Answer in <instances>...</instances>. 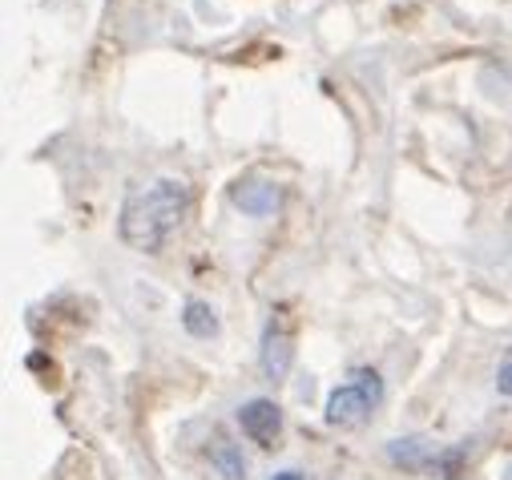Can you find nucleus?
<instances>
[{
	"label": "nucleus",
	"mask_w": 512,
	"mask_h": 480,
	"mask_svg": "<svg viewBox=\"0 0 512 480\" xmlns=\"http://www.w3.org/2000/svg\"><path fill=\"white\" fill-rule=\"evenodd\" d=\"M210 460H214V468H218L226 480H242V476H246V460L238 456V448H234L230 440H218V444L210 448Z\"/></svg>",
	"instance_id": "6e6552de"
},
{
	"label": "nucleus",
	"mask_w": 512,
	"mask_h": 480,
	"mask_svg": "<svg viewBox=\"0 0 512 480\" xmlns=\"http://www.w3.org/2000/svg\"><path fill=\"white\" fill-rule=\"evenodd\" d=\"M238 428L250 444H259V448H275L279 444V432H283V412L275 400H250L238 408Z\"/></svg>",
	"instance_id": "20e7f679"
},
{
	"label": "nucleus",
	"mask_w": 512,
	"mask_h": 480,
	"mask_svg": "<svg viewBox=\"0 0 512 480\" xmlns=\"http://www.w3.org/2000/svg\"><path fill=\"white\" fill-rule=\"evenodd\" d=\"M271 480H303V472H295V468H287V472H279V476H271Z\"/></svg>",
	"instance_id": "9d476101"
},
{
	"label": "nucleus",
	"mask_w": 512,
	"mask_h": 480,
	"mask_svg": "<svg viewBox=\"0 0 512 480\" xmlns=\"http://www.w3.org/2000/svg\"><path fill=\"white\" fill-rule=\"evenodd\" d=\"M230 202H234L242 214H250V218H267V214L279 210L283 190H279L275 182H263V178H242V182L230 186Z\"/></svg>",
	"instance_id": "39448f33"
},
{
	"label": "nucleus",
	"mask_w": 512,
	"mask_h": 480,
	"mask_svg": "<svg viewBox=\"0 0 512 480\" xmlns=\"http://www.w3.org/2000/svg\"><path fill=\"white\" fill-rule=\"evenodd\" d=\"M263 376L267 380H287V372H291V364H295V327H291V319H287V311H275L271 315V323H267V331H263Z\"/></svg>",
	"instance_id": "7ed1b4c3"
},
{
	"label": "nucleus",
	"mask_w": 512,
	"mask_h": 480,
	"mask_svg": "<svg viewBox=\"0 0 512 480\" xmlns=\"http://www.w3.org/2000/svg\"><path fill=\"white\" fill-rule=\"evenodd\" d=\"M182 327H186L194 339H210V335H218V315H214V307H210V303L190 299V303H186V311H182Z\"/></svg>",
	"instance_id": "0eeeda50"
},
{
	"label": "nucleus",
	"mask_w": 512,
	"mask_h": 480,
	"mask_svg": "<svg viewBox=\"0 0 512 480\" xmlns=\"http://www.w3.org/2000/svg\"><path fill=\"white\" fill-rule=\"evenodd\" d=\"M496 392H500V396H512V347L504 351L500 368H496Z\"/></svg>",
	"instance_id": "1a4fd4ad"
},
{
	"label": "nucleus",
	"mask_w": 512,
	"mask_h": 480,
	"mask_svg": "<svg viewBox=\"0 0 512 480\" xmlns=\"http://www.w3.org/2000/svg\"><path fill=\"white\" fill-rule=\"evenodd\" d=\"M186 214H190V186L182 178H158L125 198L121 218H117L121 243L142 255H158L178 234Z\"/></svg>",
	"instance_id": "f257e3e1"
},
{
	"label": "nucleus",
	"mask_w": 512,
	"mask_h": 480,
	"mask_svg": "<svg viewBox=\"0 0 512 480\" xmlns=\"http://www.w3.org/2000/svg\"><path fill=\"white\" fill-rule=\"evenodd\" d=\"M379 400H383V380H379V372L359 368V372H351V380H347L343 388H335V392L327 396V424H331V428H359V424L379 408Z\"/></svg>",
	"instance_id": "f03ea898"
},
{
	"label": "nucleus",
	"mask_w": 512,
	"mask_h": 480,
	"mask_svg": "<svg viewBox=\"0 0 512 480\" xmlns=\"http://www.w3.org/2000/svg\"><path fill=\"white\" fill-rule=\"evenodd\" d=\"M440 452L436 444L420 440V436H408V440H392L388 444V460L396 468H408V472H436L440 468Z\"/></svg>",
	"instance_id": "423d86ee"
}]
</instances>
